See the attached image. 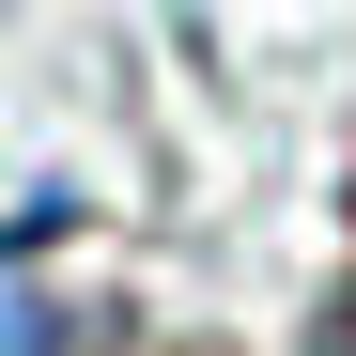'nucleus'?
Masks as SVG:
<instances>
[{
    "label": "nucleus",
    "mask_w": 356,
    "mask_h": 356,
    "mask_svg": "<svg viewBox=\"0 0 356 356\" xmlns=\"http://www.w3.org/2000/svg\"><path fill=\"white\" fill-rule=\"evenodd\" d=\"M0 356H108V310H63V294H16V310H0Z\"/></svg>",
    "instance_id": "f257e3e1"
},
{
    "label": "nucleus",
    "mask_w": 356,
    "mask_h": 356,
    "mask_svg": "<svg viewBox=\"0 0 356 356\" xmlns=\"http://www.w3.org/2000/svg\"><path fill=\"white\" fill-rule=\"evenodd\" d=\"M310 356H356V279L325 294V325H310Z\"/></svg>",
    "instance_id": "f03ea898"
}]
</instances>
